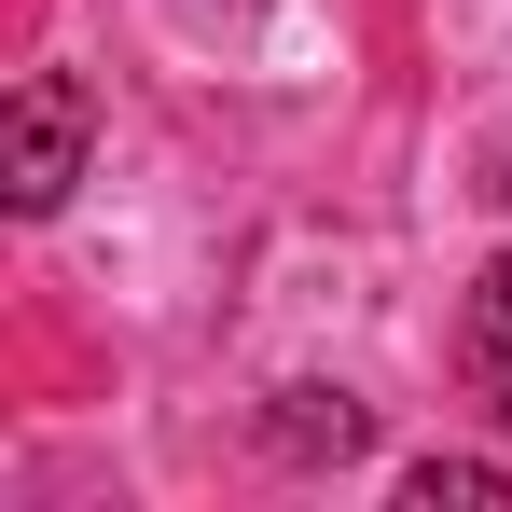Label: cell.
<instances>
[{
    "instance_id": "obj_1",
    "label": "cell",
    "mask_w": 512,
    "mask_h": 512,
    "mask_svg": "<svg viewBox=\"0 0 512 512\" xmlns=\"http://www.w3.org/2000/svg\"><path fill=\"white\" fill-rule=\"evenodd\" d=\"M70 180H84V84H70V70H28L14 111H0V194L42 222Z\"/></svg>"
},
{
    "instance_id": "obj_2",
    "label": "cell",
    "mask_w": 512,
    "mask_h": 512,
    "mask_svg": "<svg viewBox=\"0 0 512 512\" xmlns=\"http://www.w3.org/2000/svg\"><path fill=\"white\" fill-rule=\"evenodd\" d=\"M457 374H471V402L512 429V250L471 277V319H457Z\"/></svg>"
},
{
    "instance_id": "obj_3",
    "label": "cell",
    "mask_w": 512,
    "mask_h": 512,
    "mask_svg": "<svg viewBox=\"0 0 512 512\" xmlns=\"http://www.w3.org/2000/svg\"><path fill=\"white\" fill-rule=\"evenodd\" d=\"M263 443H277V457H360V402H346V388H277Z\"/></svg>"
},
{
    "instance_id": "obj_4",
    "label": "cell",
    "mask_w": 512,
    "mask_h": 512,
    "mask_svg": "<svg viewBox=\"0 0 512 512\" xmlns=\"http://www.w3.org/2000/svg\"><path fill=\"white\" fill-rule=\"evenodd\" d=\"M402 512H512V471L499 457H416L402 471Z\"/></svg>"
}]
</instances>
